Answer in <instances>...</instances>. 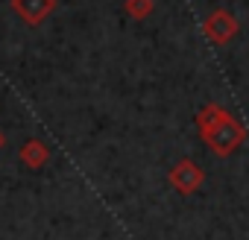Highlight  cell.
<instances>
[{"mask_svg": "<svg viewBox=\"0 0 249 240\" xmlns=\"http://www.w3.org/2000/svg\"><path fill=\"white\" fill-rule=\"evenodd\" d=\"M202 117H211V129H205V141L217 150V153H231L237 144H240V138H243V129L234 123V120H229L220 108H205V114Z\"/></svg>", "mask_w": 249, "mask_h": 240, "instance_id": "1", "label": "cell"}, {"mask_svg": "<svg viewBox=\"0 0 249 240\" xmlns=\"http://www.w3.org/2000/svg\"><path fill=\"white\" fill-rule=\"evenodd\" d=\"M12 9L18 12V18L24 24L36 27L56 9V0H12Z\"/></svg>", "mask_w": 249, "mask_h": 240, "instance_id": "2", "label": "cell"}, {"mask_svg": "<svg viewBox=\"0 0 249 240\" xmlns=\"http://www.w3.org/2000/svg\"><path fill=\"white\" fill-rule=\"evenodd\" d=\"M234 33H237V24H234V18L226 15V12H214V15L205 21V35H208L211 41H217V44H226Z\"/></svg>", "mask_w": 249, "mask_h": 240, "instance_id": "3", "label": "cell"}, {"mask_svg": "<svg viewBox=\"0 0 249 240\" xmlns=\"http://www.w3.org/2000/svg\"><path fill=\"white\" fill-rule=\"evenodd\" d=\"M47 158H50V150L44 147V141H38V138L24 141V147H21V161H24L30 170H41V167L47 164Z\"/></svg>", "mask_w": 249, "mask_h": 240, "instance_id": "4", "label": "cell"}, {"mask_svg": "<svg viewBox=\"0 0 249 240\" xmlns=\"http://www.w3.org/2000/svg\"><path fill=\"white\" fill-rule=\"evenodd\" d=\"M199 179H202V173H199V170H196V164H191V161H182V164L170 173V182H173L182 193L194 190V188L199 185Z\"/></svg>", "mask_w": 249, "mask_h": 240, "instance_id": "5", "label": "cell"}, {"mask_svg": "<svg viewBox=\"0 0 249 240\" xmlns=\"http://www.w3.org/2000/svg\"><path fill=\"white\" fill-rule=\"evenodd\" d=\"M126 12L132 18H147L153 12V0H126Z\"/></svg>", "mask_w": 249, "mask_h": 240, "instance_id": "6", "label": "cell"}, {"mask_svg": "<svg viewBox=\"0 0 249 240\" xmlns=\"http://www.w3.org/2000/svg\"><path fill=\"white\" fill-rule=\"evenodd\" d=\"M6 147V135H3V129H0V150Z\"/></svg>", "mask_w": 249, "mask_h": 240, "instance_id": "7", "label": "cell"}]
</instances>
